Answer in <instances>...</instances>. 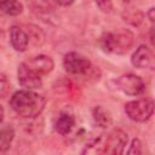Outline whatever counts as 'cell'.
<instances>
[{
	"label": "cell",
	"mask_w": 155,
	"mask_h": 155,
	"mask_svg": "<svg viewBox=\"0 0 155 155\" xmlns=\"http://www.w3.org/2000/svg\"><path fill=\"white\" fill-rule=\"evenodd\" d=\"M127 140H128L127 133L120 128H115L107 136L102 151L105 154L120 155L124 153Z\"/></svg>",
	"instance_id": "cell-5"
},
{
	"label": "cell",
	"mask_w": 155,
	"mask_h": 155,
	"mask_svg": "<svg viewBox=\"0 0 155 155\" xmlns=\"http://www.w3.org/2000/svg\"><path fill=\"white\" fill-rule=\"evenodd\" d=\"M122 18L128 24L133 27H138L144 19V13L138 8H126L122 12Z\"/></svg>",
	"instance_id": "cell-15"
},
{
	"label": "cell",
	"mask_w": 155,
	"mask_h": 155,
	"mask_svg": "<svg viewBox=\"0 0 155 155\" xmlns=\"http://www.w3.org/2000/svg\"><path fill=\"white\" fill-rule=\"evenodd\" d=\"M17 78H18L19 85L27 90H35V88H39L42 86L41 76L38 75L31 69H29L24 63H21L18 65Z\"/></svg>",
	"instance_id": "cell-8"
},
{
	"label": "cell",
	"mask_w": 155,
	"mask_h": 155,
	"mask_svg": "<svg viewBox=\"0 0 155 155\" xmlns=\"http://www.w3.org/2000/svg\"><path fill=\"white\" fill-rule=\"evenodd\" d=\"M11 90V82L7 79V76L2 73H0V98L6 97L10 93Z\"/></svg>",
	"instance_id": "cell-16"
},
{
	"label": "cell",
	"mask_w": 155,
	"mask_h": 155,
	"mask_svg": "<svg viewBox=\"0 0 155 155\" xmlns=\"http://www.w3.org/2000/svg\"><path fill=\"white\" fill-rule=\"evenodd\" d=\"M0 11L8 16H18L23 12V5L18 0H4L0 5Z\"/></svg>",
	"instance_id": "cell-14"
},
{
	"label": "cell",
	"mask_w": 155,
	"mask_h": 155,
	"mask_svg": "<svg viewBox=\"0 0 155 155\" xmlns=\"http://www.w3.org/2000/svg\"><path fill=\"white\" fill-rule=\"evenodd\" d=\"M92 116H93L94 124L97 126L102 127V128H107V127H109L111 125L113 119H111L110 113L107 109H104L103 107H101V105H97V107L93 108Z\"/></svg>",
	"instance_id": "cell-12"
},
{
	"label": "cell",
	"mask_w": 155,
	"mask_h": 155,
	"mask_svg": "<svg viewBox=\"0 0 155 155\" xmlns=\"http://www.w3.org/2000/svg\"><path fill=\"white\" fill-rule=\"evenodd\" d=\"M10 42L17 52H24L29 45V35L18 25L10 28Z\"/></svg>",
	"instance_id": "cell-10"
},
{
	"label": "cell",
	"mask_w": 155,
	"mask_h": 155,
	"mask_svg": "<svg viewBox=\"0 0 155 155\" xmlns=\"http://www.w3.org/2000/svg\"><path fill=\"white\" fill-rule=\"evenodd\" d=\"M154 12H155V8H154V7H150V10H149L148 13H147V16L149 17L150 22H154Z\"/></svg>",
	"instance_id": "cell-20"
},
{
	"label": "cell",
	"mask_w": 155,
	"mask_h": 155,
	"mask_svg": "<svg viewBox=\"0 0 155 155\" xmlns=\"http://www.w3.org/2000/svg\"><path fill=\"white\" fill-rule=\"evenodd\" d=\"M54 1L61 6H70L75 0H54Z\"/></svg>",
	"instance_id": "cell-19"
},
{
	"label": "cell",
	"mask_w": 155,
	"mask_h": 155,
	"mask_svg": "<svg viewBox=\"0 0 155 155\" xmlns=\"http://www.w3.org/2000/svg\"><path fill=\"white\" fill-rule=\"evenodd\" d=\"M127 153L128 154H140L142 153V143L138 138H134L131 142V145H130V149Z\"/></svg>",
	"instance_id": "cell-17"
},
{
	"label": "cell",
	"mask_w": 155,
	"mask_h": 155,
	"mask_svg": "<svg viewBox=\"0 0 155 155\" xmlns=\"http://www.w3.org/2000/svg\"><path fill=\"white\" fill-rule=\"evenodd\" d=\"M23 63L29 69H31L33 71H35L40 76L50 74L53 70V67H54V63H53L52 58L46 56V54H38V56L29 57Z\"/></svg>",
	"instance_id": "cell-9"
},
{
	"label": "cell",
	"mask_w": 155,
	"mask_h": 155,
	"mask_svg": "<svg viewBox=\"0 0 155 155\" xmlns=\"http://www.w3.org/2000/svg\"><path fill=\"white\" fill-rule=\"evenodd\" d=\"M133 44V34L128 30L117 33H104L99 39V45L108 53H126Z\"/></svg>",
	"instance_id": "cell-2"
},
{
	"label": "cell",
	"mask_w": 155,
	"mask_h": 155,
	"mask_svg": "<svg viewBox=\"0 0 155 155\" xmlns=\"http://www.w3.org/2000/svg\"><path fill=\"white\" fill-rule=\"evenodd\" d=\"M63 65L65 71L73 75L86 74L92 68L91 61L79 52H68L63 58Z\"/></svg>",
	"instance_id": "cell-4"
},
{
	"label": "cell",
	"mask_w": 155,
	"mask_h": 155,
	"mask_svg": "<svg viewBox=\"0 0 155 155\" xmlns=\"http://www.w3.org/2000/svg\"><path fill=\"white\" fill-rule=\"evenodd\" d=\"M116 86L127 96H139L144 91V82L140 76L127 73L116 80Z\"/></svg>",
	"instance_id": "cell-6"
},
{
	"label": "cell",
	"mask_w": 155,
	"mask_h": 155,
	"mask_svg": "<svg viewBox=\"0 0 155 155\" xmlns=\"http://www.w3.org/2000/svg\"><path fill=\"white\" fill-rule=\"evenodd\" d=\"M125 113L136 122H145L154 113V102L148 98L131 101L125 104Z\"/></svg>",
	"instance_id": "cell-3"
},
{
	"label": "cell",
	"mask_w": 155,
	"mask_h": 155,
	"mask_svg": "<svg viewBox=\"0 0 155 155\" xmlns=\"http://www.w3.org/2000/svg\"><path fill=\"white\" fill-rule=\"evenodd\" d=\"M2 119H4V108L0 105V124H1Z\"/></svg>",
	"instance_id": "cell-21"
},
{
	"label": "cell",
	"mask_w": 155,
	"mask_h": 155,
	"mask_svg": "<svg viewBox=\"0 0 155 155\" xmlns=\"http://www.w3.org/2000/svg\"><path fill=\"white\" fill-rule=\"evenodd\" d=\"M15 138V130L11 125H4L0 127V151L4 153L10 149Z\"/></svg>",
	"instance_id": "cell-13"
},
{
	"label": "cell",
	"mask_w": 155,
	"mask_h": 155,
	"mask_svg": "<svg viewBox=\"0 0 155 155\" xmlns=\"http://www.w3.org/2000/svg\"><path fill=\"white\" fill-rule=\"evenodd\" d=\"M97 6L103 11V12H110L113 8V1L111 0H94Z\"/></svg>",
	"instance_id": "cell-18"
},
{
	"label": "cell",
	"mask_w": 155,
	"mask_h": 155,
	"mask_svg": "<svg viewBox=\"0 0 155 155\" xmlns=\"http://www.w3.org/2000/svg\"><path fill=\"white\" fill-rule=\"evenodd\" d=\"M2 1H4V0H0V5H1V2H2Z\"/></svg>",
	"instance_id": "cell-22"
},
{
	"label": "cell",
	"mask_w": 155,
	"mask_h": 155,
	"mask_svg": "<svg viewBox=\"0 0 155 155\" xmlns=\"http://www.w3.org/2000/svg\"><path fill=\"white\" fill-rule=\"evenodd\" d=\"M46 104L44 96L33 90H19L15 92L10 99V105L15 113L22 117H35L41 114Z\"/></svg>",
	"instance_id": "cell-1"
},
{
	"label": "cell",
	"mask_w": 155,
	"mask_h": 155,
	"mask_svg": "<svg viewBox=\"0 0 155 155\" xmlns=\"http://www.w3.org/2000/svg\"><path fill=\"white\" fill-rule=\"evenodd\" d=\"M75 126V119L71 114L62 113L54 122V131L62 136H65L71 132Z\"/></svg>",
	"instance_id": "cell-11"
},
{
	"label": "cell",
	"mask_w": 155,
	"mask_h": 155,
	"mask_svg": "<svg viewBox=\"0 0 155 155\" xmlns=\"http://www.w3.org/2000/svg\"><path fill=\"white\" fill-rule=\"evenodd\" d=\"M131 62L133 67L138 69H154L155 65V57L153 50L147 45H140L132 54Z\"/></svg>",
	"instance_id": "cell-7"
}]
</instances>
